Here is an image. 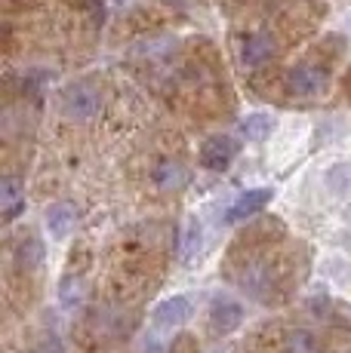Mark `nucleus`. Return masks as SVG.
Listing matches in <instances>:
<instances>
[{"label":"nucleus","mask_w":351,"mask_h":353,"mask_svg":"<svg viewBox=\"0 0 351 353\" xmlns=\"http://www.w3.org/2000/svg\"><path fill=\"white\" fill-rule=\"evenodd\" d=\"M102 111V92L93 80H77L65 90L62 96V114L68 120H77V123H86L93 120L96 114Z\"/></svg>","instance_id":"obj_1"},{"label":"nucleus","mask_w":351,"mask_h":353,"mask_svg":"<svg viewBox=\"0 0 351 353\" xmlns=\"http://www.w3.org/2000/svg\"><path fill=\"white\" fill-rule=\"evenodd\" d=\"M283 83H287V90L293 92V96L314 99V96H321V92H327L330 77H327V68H321L314 62H299V65L287 68Z\"/></svg>","instance_id":"obj_2"},{"label":"nucleus","mask_w":351,"mask_h":353,"mask_svg":"<svg viewBox=\"0 0 351 353\" xmlns=\"http://www.w3.org/2000/svg\"><path fill=\"white\" fill-rule=\"evenodd\" d=\"M238 141L228 139V135H216V139H207L204 148H200V166L210 169V172H222L228 169L238 157Z\"/></svg>","instance_id":"obj_3"},{"label":"nucleus","mask_w":351,"mask_h":353,"mask_svg":"<svg viewBox=\"0 0 351 353\" xmlns=\"http://www.w3.org/2000/svg\"><path fill=\"white\" fill-rule=\"evenodd\" d=\"M272 200H274V191H272V188H253V191L240 194L238 200L228 206L225 221H228V225H238V221L253 219V215H259Z\"/></svg>","instance_id":"obj_4"},{"label":"nucleus","mask_w":351,"mask_h":353,"mask_svg":"<svg viewBox=\"0 0 351 353\" xmlns=\"http://www.w3.org/2000/svg\"><path fill=\"white\" fill-rule=\"evenodd\" d=\"M274 56H278V43H274V37L268 31L247 34L244 43H240V62H244V68H262L272 62Z\"/></svg>","instance_id":"obj_5"},{"label":"nucleus","mask_w":351,"mask_h":353,"mask_svg":"<svg viewBox=\"0 0 351 353\" xmlns=\"http://www.w3.org/2000/svg\"><path fill=\"white\" fill-rule=\"evenodd\" d=\"M244 323V307L234 298H216L210 307V325L216 335H231Z\"/></svg>","instance_id":"obj_6"},{"label":"nucleus","mask_w":351,"mask_h":353,"mask_svg":"<svg viewBox=\"0 0 351 353\" xmlns=\"http://www.w3.org/2000/svg\"><path fill=\"white\" fill-rule=\"evenodd\" d=\"M74 225H77V206H74V203L59 200L46 209V228H50L53 240H65L74 230Z\"/></svg>","instance_id":"obj_7"},{"label":"nucleus","mask_w":351,"mask_h":353,"mask_svg":"<svg viewBox=\"0 0 351 353\" xmlns=\"http://www.w3.org/2000/svg\"><path fill=\"white\" fill-rule=\"evenodd\" d=\"M188 316H191V301L185 295H173L154 307V325H160V329H176Z\"/></svg>","instance_id":"obj_8"},{"label":"nucleus","mask_w":351,"mask_h":353,"mask_svg":"<svg viewBox=\"0 0 351 353\" xmlns=\"http://www.w3.org/2000/svg\"><path fill=\"white\" fill-rule=\"evenodd\" d=\"M0 209H3V221H16L19 212L25 209L22 185H19V179H12V175L0 179Z\"/></svg>","instance_id":"obj_9"},{"label":"nucleus","mask_w":351,"mask_h":353,"mask_svg":"<svg viewBox=\"0 0 351 353\" xmlns=\"http://www.w3.org/2000/svg\"><path fill=\"white\" fill-rule=\"evenodd\" d=\"M188 181H191L188 169L176 160H164L158 169H154V185H158L160 191H182Z\"/></svg>","instance_id":"obj_10"},{"label":"nucleus","mask_w":351,"mask_h":353,"mask_svg":"<svg viewBox=\"0 0 351 353\" xmlns=\"http://www.w3.org/2000/svg\"><path fill=\"white\" fill-rule=\"evenodd\" d=\"M16 264L22 270H37L40 264H44V243H40L37 236H28V240H22L16 246Z\"/></svg>","instance_id":"obj_11"},{"label":"nucleus","mask_w":351,"mask_h":353,"mask_svg":"<svg viewBox=\"0 0 351 353\" xmlns=\"http://www.w3.org/2000/svg\"><path fill=\"white\" fill-rule=\"evenodd\" d=\"M274 129V120L268 114H249V117L240 123V135L247 141H265Z\"/></svg>","instance_id":"obj_12"},{"label":"nucleus","mask_w":351,"mask_h":353,"mask_svg":"<svg viewBox=\"0 0 351 353\" xmlns=\"http://www.w3.org/2000/svg\"><path fill=\"white\" fill-rule=\"evenodd\" d=\"M283 353H317V338L305 329L290 332L287 344H283Z\"/></svg>","instance_id":"obj_13"},{"label":"nucleus","mask_w":351,"mask_h":353,"mask_svg":"<svg viewBox=\"0 0 351 353\" xmlns=\"http://www.w3.org/2000/svg\"><path fill=\"white\" fill-rule=\"evenodd\" d=\"M198 249H200V225L194 219H188L185 234H182V261H191Z\"/></svg>","instance_id":"obj_14"},{"label":"nucleus","mask_w":351,"mask_h":353,"mask_svg":"<svg viewBox=\"0 0 351 353\" xmlns=\"http://www.w3.org/2000/svg\"><path fill=\"white\" fill-rule=\"evenodd\" d=\"M59 298H62V307H77L80 298H84V283L77 276H65L62 286H59Z\"/></svg>","instance_id":"obj_15"},{"label":"nucleus","mask_w":351,"mask_h":353,"mask_svg":"<svg viewBox=\"0 0 351 353\" xmlns=\"http://www.w3.org/2000/svg\"><path fill=\"white\" fill-rule=\"evenodd\" d=\"M31 353H65V344L59 335H44L35 347H31Z\"/></svg>","instance_id":"obj_16"}]
</instances>
